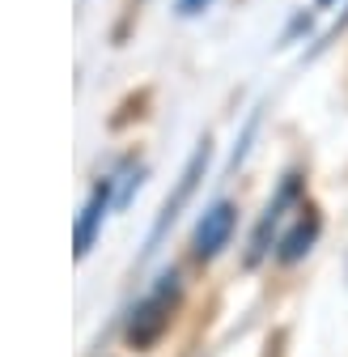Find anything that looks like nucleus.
Segmentation results:
<instances>
[{
    "label": "nucleus",
    "instance_id": "obj_1",
    "mask_svg": "<svg viewBox=\"0 0 348 357\" xmlns=\"http://www.w3.org/2000/svg\"><path fill=\"white\" fill-rule=\"evenodd\" d=\"M187 298V281H183V268L179 264H166L161 273L153 277V285L123 310L119 319V340L127 353H153L161 344V336L170 332V324L179 319Z\"/></svg>",
    "mask_w": 348,
    "mask_h": 357
},
{
    "label": "nucleus",
    "instance_id": "obj_2",
    "mask_svg": "<svg viewBox=\"0 0 348 357\" xmlns=\"http://www.w3.org/2000/svg\"><path fill=\"white\" fill-rule=\"evenodd\" d=\"M306 192H310V166H306V162L285 166V174L276 178V192L268 196L264 208H259L255 226H251V234H246V247H242V255H238V268H242V273H259V268L272 259V247H276L280 230L289 226V217L306 204Z\"/></svg>",
    "mask_w": 348,
    "mask_h": 357
},
{
    "label": "nucleus",
    "instance_id": "obj_3",
    "mask_svg": "<svg viewBox=\"0 0 348 357\" xmlns=\"http://www.w3.org/2000/svg\"><path fill=\"white\" fill-rule=\"evenodd\" d=\"M212 153H216L212 137H200V141H196V149H191V158H187V162H183V170H179V183H174V192L161 200V208H157V217H153V226H149V234H145V251H141V259H149V255L161 247V238L174 230V221L187 213V204L196 200V192L204 188V178H208Z\"/></svg>",
    "mask_w": 348,
    "mask_h": 357
},
{
    "label": "nucleus",
    "instance_id": "obj_4",
    "mask_svg": "<svg viewBox=\"0 0 348 357\" xmlns=\"http://www.w3.org/2000/svg\"><path fill=\"white\" fill-rule=\"evenodd\" d=\"M238 221H242V204L234 196H216L212 204H204V213L196 217V226L187 234V259L196 268H208L226 255V247L238 234Z\"/></svg>",
    "mask_w": 348,
    "mask_h": 357
},
{
    "label": "nucleus",
    "instance_id": "obj_5",
    "mask_svg": "<svg viewBox=\"0 0 348 357\" xmlns=\"http://www.w3.org/2000/svg\"><path fill=\"white\" fill-rule=\"evenodd\" d=\"M323 238V208L315 200H306L293 217H289V226L280 230L276 247H272V264L276 268H297L301 259H306Z\"/></svg>",
    "mask_w": 348,
    "mask_h": 357
},
{
    "label": "nucleus",
    "instance_id": "obj_6",
    "mask_svg": "<svg viewBox=\"0 0 348 357\" xmlns=\"http://www.w3.org/2000/svg\"><path fill=\"white\" fill-rule=\"evenodd\" d=\"M111 208H115V178L102 170V174L94 178L90 196H85L81 213H77V230H72V251H77V259H90L94 243L102 238V226H106Z\"/></svg>",
    "mask_w": 348,
    "mask_h": 357
},
{
    "label": "nucleus",
    "instance_id": "obj_7",
    "mask_svg": "<svg viewBox=\"0 0 348 357\" xmlns=\"http://www.w3.org/2000/svg\"><path fill=\"white\" fill-rule=\"evenodd\" d=\"M315 13H319L315 5L310 9H293L285 30H280V38H276V47H293V43H301V38H319L315 34Z\"/></svg>",
    "mask_w": 348,
    "mask_h": 357
},
{
    "label": "nucleus",
    "instance_id": "obj_8",
    "mask_svg": "<svg viewBox=\"0 0 348 357\" xmlns=\"http://www.w3.org/2000/svg\"><path fill=\"white\" fill-rule=\"evenodd\" d=\"M259 111H251V119L242 123V132H238V141H234V158H230V170H238L242 162H246V153H251V141H255V132H259Z\"/></svg>",
    "mask_w": 348,
    "mask_h": 357
},
{
    "label": "nucleus",
    "instance_id": "obj_9",
    "mask_svg": "<svg viewBox=\"0 0 348 357\" xmlns=\"http://www.w3.org/2000/svg\"><path fill=\"white\" fill-rule=\"evenodd\" d=\"M212 5H216V0H174V13H179V17H200Z\"/></svg>",
    "mask_w": 348,
    "mask_h": 357
},
{
    "label": "nucleus",
    "instance_id": "obj_10",
    "mask_svg": "<svg viewBox=\"0 0 348 357\" xmlns=\"http://www.w3.org/2000/svg\"><path fill=\"white\" fill-rule=\"evenodd\" d=\"M344 5H348V0H315L319 13H331V9H344Z\"/></svg>",
    "mask_w": 348,
    "mask_h": 357
}]
</instances>
